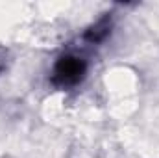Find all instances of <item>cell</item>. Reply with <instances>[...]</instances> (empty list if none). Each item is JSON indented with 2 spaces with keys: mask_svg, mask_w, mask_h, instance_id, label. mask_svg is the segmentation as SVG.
I'll return each instance as SVG.
<instances>
[{
  "mask_svg": "<svg viewBox=\"0 0 159 158\" xmlns=\"http://www.w3.org/2000/svg\"><path fill=\"white\" fill-rule=\"evenodd\" d=\"M85 73H87V63L83 58L76 54H63L54 65L52 82L57 87H74L85 78Z\"/></svg>",
  "mask_w": 159,
  "mask_h": 158,
  "instance_id": "1",
  "label": "cell"
},
{
  "mask_svg": "<svg viewBox=\"0 0 159 158\" xmlns=\"http://www.w3.org/2000/svg\"><path fill=\"white\" fill-rule=\"evenodd\" d=\"M109 34H111V17L106 15L85 32V41H89L91 45H96V43H102Z\"/></svg>",
  "mask_w": 159,
  "mask_h": 158,
  "instance_id": "2",
  "label": "cell"
}]
</instances>
